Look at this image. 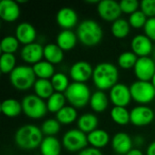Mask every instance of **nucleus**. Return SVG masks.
<instances>
[{
	"label": "nucleus",
	"mask_w": 155,
	"mask_h": 155,
	"mask_svg": "<svg viewBox=\"0 0 155 155\" xmlns=\"http://www.w3.org/2000/svg\"><path fill=\"white\" fill-rule=\"evenodd\" d=\"M119 72L116 67L112 63L104 62L98 64L93 73V82L94 85L100 91L111 90L118 83Z\"/></svg>",
	"instance_id": "f257e3e1"
},
{
	"label": "nucleus",
	"mask_w": 155,
	"mask_h": 155,
	"mask_svg": "<svg viewBox=\"0 0 155 155\" xmlns=\"http://www.w3.org/2000/svg\"><path fill=\"white\" fill-rule=\"evenodd\" d=\"M43 134L41 128L33 124H25L15 132V142L23 150H34L40 147L44 140Z\"/></svg>",
	"instance_id": "f03ea898"
},
{
	"label": "nucleus",
	"mask_w": 155,
	"mask_h": 155,
	"mask_svg": "<svg viewBox=\"0 0 155 155\" xmlns=\"http://www.w3.org/2000/svg\"><path fill=\"white\" fill-rule=\"evenodd\" d=\"M78 40L85 46H95L103 39L104 32L101 25L93 19H85L80 23L76 32Z\"/></svg>",
	"instance_id": "7ed1b4c3"
},
{
	"label": "nucleus",
	"mask_w": 155,
	"mask_h": 155,
	"mask_svg": "<svg viewBox=\"0 0 155 155\" xmlns=\"http://www.w3.org/2000/svg\"><path fill=\"white\" fill-rule=\"evenodd\" d=\"M35 78L33 67L28 65H18L9 74L11 84L19 91H26L34 87Z\"/></svg>",
	"instance_id": "20e7f679"
},
{
	"label": "nucleus",
	"mask_w": 155,
	"mask_h": 155,
	"mask_svg": "<svg viewBox=\"0 0 155 155\" xmlns=\"http://www.w3.org/2000/svg\"><path fill=\"white\" fill-rule=\"evenodd\" d=\"M66 101L74 108L84 107L91 99V91L84 83L73 82L64 92Z\"/></svg>",
	"instance_id": "39448f33"
},
{
	"label": "nucleus",
	"mask_w": 155,
	"mask_h": 155,
	"mask_svg": "<svg viewBox=\"0 0 155 155\" xmlns=\"http://www.w3.org/2000/svg\"><path fill=\"white\" fill-rule=\"evenodd\" d=\"M21 104L24 114L32 119H41L48 111L46 103L36 94H28L25 96Z\"/></svg>",
	"instance_id": "423d86ee"
},
{
	"label": "nucleus",
	"mask_w": 155,
	"mask_h": 155,
	"mask_svg": "<svg viewBox=\"0 0 155 155\" xmlns=\"http://www.w3.org/2000/svg\"><path fill=\"white\" fill-rule=\"evenodd\" d=\"M132 99L141 105L153 102L155 98V88L152 82L136 81L130 86Z\"/></svg>",
	"instance_id": "0eeeda50"
},
{
	"label": "nucleus",
	"mask_w": 155,
	"mask_h": 155,
	"mask_svg": "<svg viewBox=\"0 0 155 155\" xmlns=\"http://www.w3.org/2000/svg\"><path fill=\"white\" fill-rule=\"evenodd\" d=\"M87 144L88 139L86 134L79 129L69 130L63 136L62 145L68 152H81L87 147Z\"/></svg>",
	"instance_id": "6e6552de"
},
{
	"label": "nucleus",
	"mask_w": 155,
	"mask_h": 155,
	"mask_svg": "<svg viewBox=\"0 0 155 155\" xmlns=\"http://www.w3.org/2000/svg\"><path fill=\"white\" fill-rule=\"evenodd\" d=\"M97 12L101 18L108 22H114L120 18L123 13L120 3L114 0H102L97 5Z\"/></svg>",
	"instance_id": "1a4fd4ad"
},
{
	"label": "nucleus",
	"mask_w": 155,
	"mask_h": 155,
	"mask_svg": "<svg viewBox=\"0 0 155 155\" xmlns=\"http://www.w3.org/2000/svg\"><path fill=\"white\" fill-rule=\"evenodd\" d=\"M134 70L139 81L150 82L155 74V61L149 56L139 57Z\"/></svg>",
	"instance_id": "9d476101"
},
{
	"label": "nucleus",
	"mask_w": 155,
	"mask_h": 155,
	"mask_svg": "<svg viewBox=\"0 0 155 155\" xmlns=\"http://www.w3.org/2000/svg\"><path fill=\"white\" fill-rule=\"evenodd\" d=\"M131 124L134 126L143 127L149 125L154 119V112L146 105H139L130 112Z\"/></svg>",
	"instance_id": "9b49d317"
},
{
	"label": "nucleus",
	"mask_w": 155,
	"mask_h": 155,
	"mask_svg": "<svg viewBox=\"0 0 155 155\" xmlns=\"http://www.w3.org/2000/svg\"><path fill=\"white\" fill-rule=\"evenodd\" d=\"M110 100L114 106L126 107L131 100L130 87L124 84H117L110 90Z\"/></svg>",
	"instance_id": "f8f14e48"
},
{
	"label": "nucleus",
	"mask_w": 155,
	"mask_h": 155,
	"mask_svg": "<svg viewBox=\"0 0 155 155\" xmlns=\"http://www.w3.org/2000/svg\"><path fill=\"white\" fill-rule=\"evenodd\" d=\"M93 73L92 65L85 61H78L70 68V76L76 83L85 84V82L93 77Z\"/></svg>",
	"instance_id": "ddd939ff"
},
{
	"label": "nucleus",
	"mask_w": 155,
	"mask_h": 155,
	"mask_svg": "<svg viewBox=\"0 0 155 155\" xmlns=\"http://www.w3.org/2000/svg\"><path fill=\"white\" fill-rule=\"evenodd\" d=\"M133 52L139 57L148 56L153 49L152 40L145 35H135L131 43Z\"/></svg>",
	"instance_id": "4468645a"
},
{
	"label": "nucleus",
	"mask_w": 155,
	"mask_h": 155,
	"mask_svg": "<svg viewBox=\"0 0 155 155\" xmlns=\"http://www.w3.org/2000/svg\"><path fill=\"white\" fill-rule=\"evenodd\" d=\"M20 54L25 63L35 64L42 61L44 57V47L38 43H32L24 45Z\"/></svg>",
	"instance_id": "2eb2a0df"
},
{
	"label": "nucleus",
	"mask_w": 155,
	"mask_h": 155,
	"mask_svg": "<svg viewBox=\"0 0 155 155\" xmlns=\"http://www.w3.org/2000/svg\"><path fill=\"white\" fill-rule=\"evenodd\" d=\"M56 22L62 28H64V30H70L76 25L78 15L74 9L70 7H63L56 14Z\"/></svg>",
	"instance_id": "dca6fc26"
},
{
	"label": "nucleus",
	"mask_w": 155,
	"mask_h": 155,
	"mask_svg": "<svg viewBox=\"0 0 155 155\" xmlns=\"http://www.w3.org/2000/svg\"><path fill=\"white\" fill-rule=\"evenodd\" d=\"M20 15V7L17 2L13 0H2L0 2V17L5 22H14Z\"/></svg>",
	"instance_id": "f3484780"
},
{
	"label": "nucleus",
	"mask_w": 155,
	"mask_h": 155,
	"mask_svg": "<svg viewBox=\"0 0 155 155\" xmlns=\"http://www.w3.org/2000/svg\"><path fill=\"white\" fill-rule=\"evenodd\" d=\"M134 142L125 133H118L112 139L113 150L118 155H126L133 149Z\"/></svg>",
	"instance_id": "a211bd4d"
},
{
	"label": "nucleus",
	"mask_w": 155,
	"mask_h": 155,
	"mask_svg": "<svg viewBox=\"0 0 155 155\" xmlns=\"http://www.w3.org/2000/svg\"><path fill=\"white\" fill-rule=\"evenodd\" d=\"M15 37L24 45L35 43L36 38L35 28L27 22L20 23L15 29Z\"/></svg>",
	"instance_id": "6ab92c4d"
},
{
	"label": "nucleus",
	"mask_w": 155,
	"mask_h": 155,
	"mask_svg": "<svg viewBox=\"0 0 155 155\" xmlns=\"http://www.w3.org/2000/svg\"><path fill=\"white\" fill-rule=\"evenodd\" d=\"M77 35L72 30H63L56 36V45L64 52L72 50L77 44Z\"/></svg>",
	"instance_id": "aec40b11"
},
{
	"label": "nucleus",
	"mask_w": 155,
	"mask_h": 155,
	"mask_svg": "<svg viewBox=\"0 0 155 155\" xmlns=\"http://www.w3.org/2000/svg\"><path fill=\"white\" fill-rule=\"evenodd\" d=\"M87 139L88 143L91 145V147L100 150L101 148H104L109 143L110 135L104 130L96 129L87 134Z\"/></svg>",
	"instance_id": "412c9836"
},
{
	"label": "nucleus",
	"mask_w": 155,
	"mask_h": 155,
	"mask_svg": "<svg viewBox=\"0 0 155 155\" xmlns=\"http://www.w3.org/2000/svg\"><path fill=\"white\" fill-rule=\"evenodd\" d=\"M39 148L42 155H60L62 145L56 137L46 136Z\"/></svg>",
	"instance_id": "4be33fe9"
},
{
	"label": "nucleus",
	"mask_w": 155,
	"mask_h": 155,
	"mask_svg": "<svg viewBox=\"0 0 155 155\" xmlns=\"http://www.w3.org/2000/svg\"><path fill=\"white\" fill-rule=\"evenodd\" d=\"M99 121L95 114L86 113L82 114L78 121H77V126L78 129L84 132V134H90L93 131L97 129Z\"/></svg>",
	"instance_id": "5701e85b"
},
{
	"label": "nucleus",
	"mask_w": 155,
	"mask_h": 155,
	"mask_svg": "<svg viewBox=\"0 0 155 155\" xmlns=\"http://www.w3.org/2000/svg\"><path fill=\"white\" fill-rule=\"evenodd\" d=\"M89 104L93 111H94L95 113H103L107 109L109 100L104 91L98 90L92 94Z\"/></svg>",
	"instance_id": "b1692460"
},
{
	"label": "nucleus",
	"mask_w": 155,
	"mask_h": 155,
	"mask_svg": "<svg viewBox=\"0 0 155 155\" xmlns=\"http://www.w3.org/2000/svg\"><path fill=\"white\" fill-rule=\"evenodd\" d=\"M44 57L52 64H59L64 59V51L56 44H47L44 47Z\"/></svg>",
	"instance_id": "393cba45"
},
{
	"label": "nucleus",
	"mask_w": 155,
	"mask_h": 155,
	"mask_svg": "<svg viewBox=\"0 0 155 155\" xmlns=\"http://www.w3.org/2000/svg\"><path fill=\"white\" fill-rule=\"evenodd\" d=\"M23 111L22 104L15 99L9 98L3 101L1 104V112L4 115L9 118L17 117Z\"/></svg>",
	"instance_id": "a878e982"
},
{
	"label": "nucleus",
	"mask_w": 155,
	"mask_h": 155,
	"mask_svg": "<svg viewBox=\"0 0 155 155\" xmlns=\"http://www.w3.org/2000/svg\"><path fill=\"white\" fill-rule=\"evenodd\" d=\"M35 94L44 99H49L55 92L51 83V80L47 79H37L34 85Z\"/></svg>",
	"instance_id": "bb28decb"
},
{
	"label": "nucleus",
	"mask_w": 155,
	"mask_h": 155,
	"mask_svg": "<svg viewBox=\"0 0 155 155\" xmlns=\"http://www.w3.org/2000/svg\"><path fill=\"white\" fill-rule=\"evenodd\" d=\"M32 67L35 74V76L38 77V79L49 80L55 74L54 64H52L47 61H40L39 63L34 64Z\"/></svg>",
	"instance_id": "cd10ccee"
},
{
	"label": "nucleus",
	"mask_w": 155,
	"mask_h": 155,
	"mask_svg": "<svg viewBox=\"0 0 155 155\" xmlns=\"http://www.w3.org/2000/svg\"><path fill=\"white\" fill-rule=\"evenodd\" d=\"M130 29H131V25L129 24V21L124 18H119L116 21H114L112 24V27H111L113 35L118 39L125 38L129 35Z\"/></svg>",
	"instance_id": "c85d7f7f"
},
{
	"label": "nucleus",
	"mask_w": 155,
	"mask_h": 155,
	"mask_svg": "<svg viewBox=\"0 0 155 155\" xmlns=\"http://www.w3.org/2000/svg\"><path fill=\"white\" fill-rule=\"evenodd\" d=\"M65 102L66 98L64 94L55 92L49 99H47V110L51 113L57 114L61 109L65 106Z\"/></svg>",
	"instance_id": "c756f323"
},
{
	"label": "nucleus",
	"mask_w": 155,
	"mask_h": 155,
	"mask_svg": "<svg viewBox=\"0 0 155 155\" xmlns=\"http://www.w3.org/2000/svg\"><path fill=\"white\" fill-rule=\"evenodd\" d=\"M77 118V111L73 106H64L56 114V120L61 124H71Z\"/></svg>",
	"instance_id": "7c9ffc66"
},
{
	"label": "nucleus",
	"mask_w": 155,
	"mask_h": 155,
	"mask_svg": "<svg viewBox=\"0 0 155 155\" xmlns=\"http://www.w3.org/2000/svg\"><path fill=\"white\" fill-rule=\"evenodd\" d=\"M111 117L113 121L119 125H127L131 123L130 112L125 107L114 106L111 110Z\"/></svg>",
	"instance_id": "2f4dec72"
},
{
	"label": "nucleus",
	"mask_w": 155,
	"mask_h": 155,
	"mask_svg": "<svg viewBox=\"0 0 155 155\" xmlns=\"http://www.w3.org/2000/svg\"><path fill=\"white\" fill-rule=\"evenodd\" d=\"M19 47V41L15 36L7 35L4 37L0 44L2 54H12L15 53Z\"/></svg>",
	"instance_id": "473e14b6"
},
{
	"label": "nucleus",
	"mask_w": 155,
	"mask_h": 155,
	"mask_svg": "<svg viewBox=\"0 0 155 155\" xmlns=\"http://www.w3.org/2000/svg\"><path fill=\"white\" fill-rule=\"evenodd\" d=\"M138 58L134 52H124L118 57V65L123 69L134 68Z\"/></svg>",
	"instance_id": "72a5a7b5"
},
{
	"label": "nucleus",
	"mask_w": 155,
	"mask_h": 155,
	"mask_svg": "<svg viewBox=\"0 0 155 155\" xmlns=\"http://www.w3.org/2000/svg\"><path fill=\"white\" fill-rule=\"evenodd\" d=\"M51 83L54 91L62 94L65 92L70 85L68 77L63 73H55L54 75L51 78Z\"/></svg>",
	"instance_id": "f704fd0d"
},
{
	"label": "nucleus",
	"mask_w": 155,
	"mask_h": 155,
	"mask_svg": "<svg viewBox=\"0 0 155 155\" xmlns=\"http://www.w3.org/2000/svg\"><path fill=\"white\" fill-rule=\"evenodd\" d=\"M16 59L12 54H2L0 58V70L3 74H11V72L16 67Z\"/></svg>",
	"instance_id": "c9c22d12"
},
{
	"label": "nucleus",
	"mask_w": 155,
	"mask_h": 155,
	"mask_svg": "<svg viewBox=\"0 0 155 155\" xmlns=\"http://www.w3.org/2000/svg\"><path fill=\"white\" fill-rule=\"evenodd\" d=\"M61 124L56 120V119H47L45 120L42 126H41V130L43 132L44 134L47 135V136H54L56 134L59 133L60 131V126Z\"/></svg>",
	"instance_id": "e433bc0d"
},
{
	"label": "nucleus",
	"mask_w": 155,
	"mask_h": 155,
	"mask_svg": "<svg viewBox=\"0 0 155 155\" xmlns=\"http://www.w3.org/2000/svg\"><path fill=\"white\" fill-rule=\"evenodd\" d=\"M148 18L144 15V13L142 10H137L136 12L130 15L129 17V24L134 28H142L144 27Z\"/></svg>",
	"instance_id": "4c0bfd02"
},
{
	"label": "nucleus",
	"mask_w": 155,
	"mask_h": 155,
	"mask_svg": "<svg viewBox=\"0 0 155 155\" xmlns=\"http://www.w3.org/2000/svg\"><path fill=\"white\" fill-rule=\"evenodd\" d=\"M140 3L136 0H122L120 2V7L122 12L125 14H133L138 10Z\"/></svg>",
	"instance_id": "58836bf2"
},
{
	"label": "nucleus",
	"mask_w": 155,
	"mask_h": 155,
	"mask_svg": "<svg viewBox=\"0 0 155 155\" xmlns=\"http://www.w3.org/2000/svg\"><path fill=\"white\" fill-rule=\"evenodd\" d=\"M140 6L147 17H155V0H143L140 3Z\"/></svg>",
	"instance_id": "ea45409f"
},
{
	"label": "nucleus",
	"mask_w": 155,
	"mask_h": 155,
	"mask_svg": "<svg viewBox=\"0 0 155 155\" xmlns=\"http://www.w3.org/2000/svg\"><path fill=\"white\" fill-rule=\"evenodd\" d=\"M143 30L146 36H148L152 41H155V17L148 18Z\"/></svg>",
	"instance_id": "a19ab883"
},
{
	"label": "nucleus",
	"mask_w": 155,
	"mask_h": 155,
	"mask_svg": "<svg viewBox=\"0 0 155 155\" xmlns=\"http://www.w3.org/2000/svg\"><path fill=\"white\" fill-rule=\"evenodd\" d=\"M78 155H103L99 149L94 147H86L83 151L79 152Z\"/></svg>",
	"instance_id": "79ce46f5"
},
{
	"label": "nucleus",
	"mask_w": 155,
	"mask_h": 155,
	"mask_svg": "<svg viewBox=\"0 0 155 155\" xmlns=\"http://www.w3.org/2000/svg\"><path fill=\"white\" fill-rule=\"evenodd\" d=\"M146 155H155V141L153 142L147 148Z\"/></svg>",
	"instance_id": "37998d69"
},
{
	"label": "nucleus",
	"mask_w": 155,
	"mask_h": 155,
	"mask_svg": "<svg viewBox=\"0 0 155 155\" xmlns=\"http://www.w3.org/2000/svg\"><path fill=\"white\" fill-rule=\"evenodd\" d=\"M144 143V140L142 136H136L134 138V143L138 146H142Z\"/></svg>",
	"instance_id": "c03bdc74"
},
{
	"label": "nucleus",
	"mask_w": 155,
	"mask_h": 155,
	"mask_svg": "<svg viewBox=\"0 0 155 155\" xmlns=\"http://www.w3.org/2000/svg\"><path fill=\"white\" fill-rule=\"evenodd\" d=\"M126 155H143V153L139 149H132Z\"/></svg>",
	"instance_id": "a18cd8bd"
},
{
	"label": "nucleus",
	"mask_w": 155,
	"mask_h": 155,
	"mask_svg": "<svg viewBox=\"0 0 155 155\" xmlns=\"http://www.w3.org/2000/svg\"><path fill=\"white\" fill-rule=\"evenodd\" d=\"M152 84H153V85L154 86V88H155V74L153 75V79H152Z\"/></svg>",
	"instance_id": "49530a36"
},
{
	"label": "nucleus",
	"mask_w": 155,
	"mask_h": 155,
	"mask_svg": "<svg viewBox=\"0 0 155 155\" xmlns=\"http://www.w3.org/2000/svg\"><path fill=\"white\" fill-rule=\"evenodd\" d=\"M153 60L155 61V49H154V51H153Z\"/></svg>",
	"instance_id": "de8ad7c7"
}]
</instances>
